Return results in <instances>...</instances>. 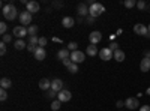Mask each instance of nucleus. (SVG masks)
Instances as JSON below:
<instances>
[{
  "mask_svg": "<svg viewBox=\"0 0 150 111\" xmlns=\"http://www.w3.org/2000/svg\"><path fill=\"white\" fill-rule=\"evenodd\" d=\"M116 107H117V108H122V107H125V102H123V101H117V102H116Z\"/></svg>",
  "mask_w": 150,
  "mask_h": 111,
  "instance_id": "nucleus-40",
  "label": "nucleus"
},
{
  "mask_svg": "<svg viewBox=\"0 0 150 111\" xmlns=\"http://www.w3.org/2000/svg\"><path fill=\"white\" fill-rule=\"evenodd\" d=\"M57 95H59V93H57V92H54L53 89H50V90L47 92V98H48V99H54V98H56Z\"/></svg>",
  "mask_w": 150,
  "mask_h": 111,
  "instance_id": "nucleus-30",
  "label": "nucleus"
},
{
  "mask_svg": "<svg viewBox=\"0 0 150 111\" xmlns=\"http://www.w3.org/2000/svg\"><path fill=\"white\" fill-rule=\"evenodd\" d=\"M20 23H21V26H30V23H32V14L29 11H23V12H20Z\"/></svg>",
  "mask_w": 150,
  "mask_h": 111,
  "instance_id": "nucleus-4",
  "label": "nucleus"
},
{
  "mask_svg": "<svg viewBox=\"0 0 150 111\" xmlns=\"http://www.w3.org/2000/svg\"><path fill=\"white\" fill-rule=\"evenodd\" d=\"M77 48H78V44H77V42H69V44H68V50L72 51V53L77 51Z\"/></svg>",
  "mask_w": 150,
  "mask_h": 111,
  "instance_id": "nucleus-28",
  "label": "nucleus"
},
{
  "mask_svg": "<svg viewBox=\"0 0 150 111\" xmlns=\"http://www.w3.org/2000/svg\"><path fill=\"white\" fill-rule=\"evenodd\" d=\"M104 12H105V6H104L102 3L95 2V3H92V5L89 6V15L93 17V18H98L99 15H102Z\"/></svg>",
  "mask_w": 150,
  "mask_h": 111,
  "instance_id": "nucleus-2",
  "label": "nucleus"
},
{
  "mask_svg": "<svg viewBox=\"0 0 150 111\" xmlns=\"http://www.w3.org/2000/svg\"><path fill=\"white\" fill-rule=\"evenodd\" d=\"M51 89L54 90V92H62L63 90V80H60V78H56V80H53L51 81Z\"/></svg>",
  "mask_w": 150,
  "mask_h": 111,
  "instance_id": "nucleus-11",
  "label": "nucleus"
},
{
  "mask_svg": "<svg viewBox=\"0 0 150 111\" xmlns=\"http://www.w3.org/2000/svg\"><path fill=\"white\" fill-rule=\"evenodd\" d=\"M140 69H141V72H149L150 71V59H147V57H143L141 59Z\"/></svg>",
  "mask_w": 150,
  "mask_h": 111,
  "instance_id": "nucleus-17",
  "label": "nucleus"
},
{
  "mask_svg": "<svg viewBox=\"0 0 150 111\" xmlns=\"http://www.w3.org/2000/svg\"><path fill=\"white\" fill-rule=\"evenodd\" d=\"M71 98H72V93H71L69 90H66V89H63L62 92H59V95H57V99H59L60 102H69Z\"/></svg>",
  "mask_w": 150,
  "mask_h": 111,
  "instance_id": "nucleus-9",
  "label": "nucleus"
},
{
  "mask_svg": "<svg viewBox=\"0 0 150 111\" xmlns=\"http://www.w3.org/2000/svg\"><path fill=\"white\" fill-rule=\"evenodd\" d=\"M17 17H20L18 9H17L14 5H12V3L3 6V18H5V20H8V21H14Z\"/></svg>",
  "mask_w": 150,
  "mask_h": 111,
  "instance_id": "nucleus-1",
  "label": "nucleus"
},
{
  "mask_svg": "<svg viewBox=\"0 0 150 111\" xmlns=\"http://www.w3.org/2000/svg\"><path fill=\"white\" fill-rule=\"evenodd\" d=\"M144 57L150 59V51H149V50H147V51H144Z\"/></svg>",
  "mask_w": 150,
  "mask_h": 111,
  "instance_id": "nucleus-42",
  "label": "nucleus"
},
{
  "mask_svg": "<svg viewBox=\"0 0 150 111\" xmlns=\"http://www.w3.org/2000/svg\"><path fill=\"white\" fill-rule=\"evenodd\" d=\"M35 56V59L36 60H45V57H47V51H45V48H41V47H38V50H36V53L33 54Z\"/></svg>",
  "mask_w": 150,
  "mask_h": 111,
  "instance_id": "nucleus-15",
  "label": "nucleus"
},
{
  "mask_svg": "<svg viewBox=\"0 0 150 111\" xmlns=\"http://www.w3.org/2000/svg\"><path fill=\"white\" fill-rule=\"evenodd\" d=\"M2 42H5L6 45H8V44H11V42H12V35H9V33L3 35V36H2Z\"/></svg>",
  "mask_w": 150,
  "mask_h": 111,
  "instance_id": "nucleus-26",
  "label": "nucleus"
},
{
  "mask_svg": "<svg viewBox=\"0 0 150 111\" xmlns=\"http://www.w3.org/2000/svg\"><path fill=\"white\" fill-rule=\"evenodd\" d=\"M6 30H8V24L2 21V23H0V33H2V36L6 35Z\"/></svg>",
  "mask_w": 150,
  "mask_h": 111,
  "instance_id": "nucleus-32",
  "label": "nucleus"
},
{
  "mask_svg": "<svg viewBox=\"0 0 150 111\" xmlns=\"http://www.w3.org/2000/svg\"><path fill=\"white\" fill-rule=\"evenodd\" d=\"M8 99V92L6 90H0V101H6Z\"/></svg>",
  "mask_w": 150,
  "mask_h": 111,
  "instance_id": "nucleus-34",
  "label": "nucleus"
},
{
  "mask_svg": "<svg viewBox=\"0 0 150 111\" xmlns=\"http://www.w3.org/2000/svg\"><path fill=\"white\" fill-rule=\"evenodd\" d=\"M11 86H12V81L9 78H2V80H0V87H2L3 90L11 89Z\"/></svg>",
  "mask_w": 150,
  "mask_h": 111,
  "instance_id": "nucleus-20",
  "label": "nucleus"
},
{
  "mask_svg": "<svg viewBox=\"0 0 150 111\" xmlns=\"http://www.w3.org/2000/svg\"><path fill=\"white\" fill-rule=\"evenodd\" d=\"M86 54H87V56H92V57H95L96 54H99V50H98V47H96V45H92V44H90L89 47L86 48Z\"/></svg>",
  "mask_w": 150,
  "mask_h": 111,
  "instance_id": "nucleus-18",
  "label": "nucleus"
},
{
  "mask_svg": "<svg viewBox=\"0 0 150 111\" xmlns=\"http://www.w3.org/2000/svg\"><path fill=\"white\" fill-rule=\"evenodd\" d=\"M140 111H150V105H143L140 108Z\"/></svg>",
  "mask_w": 150,
  "mask_h": 111,
  "instance_id": "nucleus-41",
  "label": "nucleus"
},
{
  "mask_svg": "<svg viewBox=\"0 0 150 111\" xmlns=\"http://www.w3.org/2000/svg\"><path fill=\"white\" fill-rule=\"evenodd\" d=\"M14 47H15V50H24V48H27V44L24 42V39H17L14 42Z\"/></svg>",
  "mask_w": 150,
  "mask_h": 111,
  "instance_id": "nucleus-21",
  "label": "nucleus"
},
{
  "mask_svg": "<svg viewBox=\"0 0 150 111\" xmlns=\"http://www.w3.org/2000/svg\"><path fill=\"white\" fill-rule=\"evenodd\" d=\"M26 11H29L30 12V14H36V12H39V3H38V2H35V0H32V2H29L27 5H26Z\"/></svg>",
  "mask_w": 150,
  "mask_h": 111,
  "instance_id": "nucleus-12",
  "label": "nucleus"
},
{
  "mask_svg": "<svg viewBox=\"0 0 150 111\" xmlns=\"http://www.w3.org/2000/svg\"><path fill=\"white\" fill-rule=\"evenodd\" d=\"M45 45H47V38H39V45H38V47L45 48Z\"/></svg>",
  "mask_w": 150,
  "mask_h": 111,
  "instance_id": "nucleus-37",
  "label": "nucleus"
},
{
  "mask_svg": "<svg viewBox=\"0 0 150 111\" xmlns=\"http://www.w3.org/2000/svg\"><path fill=\"white\" fill-rule=\"evenodd\" d=\"M75 21L72 17H63V20H62V26H63L65 29H72L75 26Z\"/></svg>",
  "mask_w": 150,
  "mask_h": 111,
  "instance_id": "nucleus-13",
  "label": "nucleus"
},
{
  "mask_svg": "<svg viewBox=\"0 0 150 111\" xmlns=\"http://www.w3.org/2000/svg\"><path fill=\"white\" fill-rule=\"evenodd\" d=\"M71 54H69V50L68 48H62V50L57 53V59L59 60H65V59H69Z\"/></svg>",
  "mask_w": 150,
  "mask_h": 111,
  "instance_id": "nucleus-19",
  "label": "nucleus"
},
{
  "mask_svg": "<svg viewBox=\"0 0 150 111\" xmlns=\"http://www.w3.org/2000/svg\"><path fill=\"white\" fill-rule=\"evenodd\" d=\"M137 8H138L140 11H143V9H146V8H147V5H146L144 0H138V2H137Z\"/></svg>",
  "mask_w": 150,
  "mask_h": 111,
  "instance_id": "nucleus-33",
  "label": "nucleus"
},
{
  "mask_svg": "<svg viewBox=\"0 0 150 111\" xmlns=\"http://www.w3.org/2000/svg\"><path fill=\"white\" fill-rule=\"evenodd\" d=\"M147 29H149V32H150V24H149V26H147Z\"/></svg>",
  "mask_w": 150,
  "mask_h": 111,
  "instance_id": "nucleus-44",
  "label": "nucleus"
},
{
  "mask_svg": "<svg viewBox=\"0 0 150 111\" xmlns=\"http://www.w3.org/2000/svg\"><path fill=\"white\" fill-rule=\"evenodd\" d=\"M38 26H35V24H30V26L27 27V33H29V36H36V33H38Z\"/></svg>",
  "mask_w": 150,
  "mask_h": 111,
  "instance_id": "nucleus-23",
  "label": "nucleus"
},
{
  "mask_svg": "<svg viewBox=\"0 0 150 111\" xmlns=\"http://www.w3.org/2000/svg\"><path fill=\"white\" fill-rule=\"evenodd\" d=\"M84 59H86V54H84L83 51H80V50L71 53V60H72V63L80 65V63H83V62H84Z\"/></svg>",
  "mask_w": 150,
  "mask_h": 111,
  "instance_id": "nucleus-5",
  "label": "nucleus"
},
{
  "mask_svg": "<svg viewBox=\"0 0 150 111\" xmlns=\"http://www.w3.org/2000/svg\"><path fill=\"white\" fill-rule=\"evenodd\" d=\"M112 56H114V53H112L108 47L107 48H101V50H99V57H101V60H104V62L111 60Z\"/></svg>",
  "mask_w": 150,
  "mask_h": 111,
  "instance_id": "nucleus-7",
  "label": "nucleus"
},
{
  "mask_svg": "<svg viewBox=\"0 0 150 111\" xmlns=\"http://www.w3.org/2000/svg\"><path fill=\"white\" fill-rule=\"evenodd\" d=\"M29 44L38 47V45H39V38H38V36H29Z\"/></svg>",
  "mask_w": 150,
  "mask_h": 111,
  "instance_id": "nucleus-24",
  "label": "nucleus"
},
{
  "mask_svg": "<svg viewBox=\"0 0 150 111\" xmlns=\"http://www.w3.org/2000/svg\"><path fill=\"white\" fill-rule=\"evenodd\" d=\"M62 63H63V65H65V66L68 68V66H71V65H72V60H71V57H69V59H65V60H62Z\"/></svg>",
  "mask_w": 150,
  "mask_h": 111,
  "instance_id": "nucleus-38",
  "label": "nucleus"
},
{
  "mask_svg": "<svg viewBox=\"0 0 150 111\" xmlns=\"http://www.w3.org/2000/svg\"><path fill=\"white\" fill-rule=\"evenodd\" d=\"M112 57H114V60H117L119 63H120V62L125 60V57H126V56H125V53L122 50H117V51H114V56H112Z\"/></svg>",
  "mask_w": 150,
  "mask_h": 111,
  "instance_id": "nucleus-22",
  "label": "nucleus"
},
{
  "mask_svg": "<svg viewBox=\"0 0 150 111\" xmlns=\"http://www.w3.org/2000/svg\"><path fill=\"white\" fill-rule=\"evenodd\" d=\"M27 51H30V53H36V50H38V47H35V45H32V44H27V48H26Z\"/></svg>",
  "mask_w": 150,
  "mask_h": 111,
  "instance_id": "nucleus-35",
  "label": "nucleus"
},
{
  "mask_svg": "<svg viewBox=\"0 0 150 111\" xmlns=\"http://www.w3.org/2000/svg\"><path fill=\"white\" fill-rule=\"evenodd\" d=\"M89 41H90V44H92V45L99 44V42L102 41V33H101V32H98V30L92 32V33L89 35Z\"/></svg>",
  "mask_w": 150,
  "mask_h": 111,
  "instance_id": "nucleus-8",
  "label": "nucleus"
},
{
  "mask_svg": "<svg viewBox=\"0 0 150 111\" xmlns=\"http://www.w3.org/2000/svg\"><path fill=\"white\" fill-rule=\"evenodd\" d=\"M0 54H2V56L6 54V44H5V42L0 44Z\"/></svg>",
  "mask_w": 150,
  "mask_h": 111,
  "instance_id": "nucleus-36",
  "label": "nucleus"
},
{
  "mask_svg": "<svg viewBox=\"0 0 150 111\" xmlns=\"http://www.w3.org/2000/svg\"><path fill=\"white\" fill-rule=\"evenodd\" d=\"M77 14H78V17H81V18L89 14V6H87V3H80V5H78Z\"/></svg>",
  "mask_w": 150,
  "mask_h": 111,
  "instance_id": "nucleus-14",
  "label": "nucleus"
},
{
  "mask_svg": "<svg viewBox=\"0 0 150 111\" xmlns=\"http://www.w3.org/2000/svg\"><path fill=\"white\" fill-rule=\"evenodd\" d=\"M125 107L129 108V110H137V108H140V102L137 98H128V99L125 101Z\"/></svg>",
  "mask_w": 150,
  "mask_h": 111,
  "instance_id": "nucleus-10",
  "label": "nucleus"
},
{
  "mask_svg": "<svg viewBox=\"0 0 150 111\" xmlns=\"http://www.w3.org/2000/svg\"><path fill=\"white\" fill-rule=\"evenodd\" d=\"M12 35L17 36L18 39H23L24 36H29V33H27V27H24V26H15L14 30H12Z\"/></svg>",
  "mask_w": 150,
  "mask_h": 111,
  "instance_id": "nucleus-6",
  "label": "nucleus"
},
{
  "mask_svg": "<svg viewBox=\"0 0 150 111\" xmlns=\"http://www.w3.org/2000/svg\"><path fill=\"white\" fill-rule=\"evenodd\" d=\"M95 20H96V18H93V17H90V15H89V17L86 18V23L90 26V24H95Z\"/></svg>",
  "mask_w": 150,
  "mask_h": 111,
  "instance_id": "nucleus-39",
  "label": "nucleus"
},
{
  "mask_svg": "<svg viewBox=\"0 0 150 111\" xmlns=\"http://www.w3.org/2000/svg\"><path fill=\"white\" fill-rule=\"evenodd\" d=\"M146 93H147V95H150V87L147 89V92H146Z\"/></svg>",
  "mask_w": 150,
  "mask_h": 111,
  "instance_id": "nucleus-43",
  "label": "nucleus"
},
{
  "mask_svg": "<svg viewBox=\"0 0 150 111\" xmlns=\"http://www.w3.org/2000/svg\"><path fill=\"white\" fill-rule=\"evenodd\" d=\"M39 89L48 92L50 89H51V81H50L48 78H42V80H39Z\"/></svg>",
  "mask_w": 150,
  "mask_h": 111,
  "instance_id": "nucleus-16",
  "label": "nucleus"
},
{
  "mask_svg": "<svg viewBox=\"0 0 150 111\" xmlns=\"http://www.w3.org/2000/svg\"><path fill=\"white\" fill-rule=\"evenodd\" d=\"M123 5L126 6L128 9H131V8L137 6V2H135V0H125V2H123Z\"/></svg>",
  "mask_w": 150,
  "mask_h": 111,
  "instance_id": "nucleus-27",
  "label": "nucleus"
},
{
  "mask_svg": "<svg viewBox=\"0 0 150 111\" xmlns=\"http://www.w3.org/2000/svg\"><path fill=\"white\" fill-rule=\"evenodd\" d=\"M60 107H62V102H60L59 99L51 102V110H53V111H59V110H60Z\"/></svg>",
  "mask_w": 150,
  "mask_h": 111,
  "instance_id": "nucleus-25",
  "label": "nucleus"
},
{
  "mask_svg": "<svg viewBox=\"0 0 150 111\" xmlns=\"http://www.w3.org/2000/svg\"><path fill=\"white\" fill-rule=\"evenodd\" d=\"M68 71H69L71 74H77V72H78V65H77V63H72L71 66H68Z\"/></svg>",
  "mask_w": 150,
  "mask_h": 111,
  "instance_id": "nucleus-29",
  "label": "nucleus"
},
{
  "mask_svg": "<svg viewBox=\"0 0 150 111\" xmlns=\"http://www.w3.org/2000/svg\"><path fill=\"white\" fill-rule=\"evenodd\" d=\"M134 32L138 35V36H146V38H150V32H149V29L144 26V24H141V23L135 24V26H134Z\"/></svg>",
  "mask_w": 150,
  "mask_h": 111,
  "instance_id": "nucleus-3",
  "label": "nucleus"
},
{
  "mask_svg": "<svg viewBox=\"0 0 150 111\" xmlns=\"http://www.w3.org/2000/svg\"><path fill=\"white\" fill-rule=\"evenodd\" d=\"M108 48H110V50H111L112 53H114V51H117V50H119V44H117V42H114V41H112V42H110Z\"/></svg>",
  "mask_w": 150,
  "mask_h": 111,
  "instance_id": "nucleus-31",
  "label": "nucleus"
}]
</instances>
